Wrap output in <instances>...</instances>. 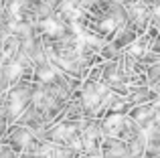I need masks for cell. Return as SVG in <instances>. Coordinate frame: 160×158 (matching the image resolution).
<instances>
[{"label":"cell","instance_id":"1","mask_svg":"<svg viewBox=\"0 0 160 158\" xmlns=\"http://www.w3.org/2000/svg\"><path fill=\"white\" fill-rule=\"evenodd\" d=\"M122 124V116H109L106 120V130H118Z\"/></svg>","mask_w":160,"mask_h":158},{"label":"cell","instance_id":"2","mask_svg":"<svg viewBox=\"0 0 160 158\" xmlns=\"http://www.w3.org/2000/svg\"><path fill=\"white\" fill-rule=\"evenodd\" d=\"M18 75H20V65H18V63H10V65L6 67V77L12 81V79H16Z\"/></svg>","mask_w":160,"mask_h":158},{"label":"cell","instance_id":"3","mask_svg":"<svg viewBox=\"0 0 160 158\" xmlns=\"http://www.w3.org/2000/svg\"><path fill=\"white\" fill-rule=\"evenodd\" d=\"M71 132H73V128H67V126H59L57 130H55V138H59V140L63 138V140H65L67 136L71 134Z\"/></svg>","mask_w":160,"mask_h":158},{"label":"cell","instance_id":"4","mask_svg":"<svg viewBox=\"0 0 160 158\" xmlns=\"http://www.w3.org/2000/svg\"><path fill=\"white\" fill-rule=\"evenodd\" d=\"M43 28L49 32V35H55V32H59V27L53 22V20H47V22H43Z\"/></svg>","mask_w":160,"mask_h":158},{"label":"cell","instance_id":"5","mask_svg":"<svg viewBox=\"0 0 160 158\" xmlns=\"http://www.w3.org/2000/svg\"><path fill=\"white\" fill-rule=\"evenodd\" d=\"M53 77H55V73L51 69H43V71H41V79H43V81H53Z\"/></svg>","mask_w":160,"mask_h":158}]
</instances>
